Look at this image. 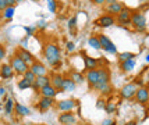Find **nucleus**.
I'll list each match as a JSON object with an SVG mask.
<instances>
[{
    "label": "nucleus",
    "instance_id": "obj_23",
    "mask_svg": "<svg viewBox=\"0 0 149 125\" xmlns=\"http://www.w3.org/2000/svg\"><path fill=\"white\" fill-rule=\"evenodd\" d=\"M84 64H85L86 71H88V70H96L97 66H99V63H97L96 59L89 57V56H85V54H84Z\"/></svg>",
    "mask_w": 149,
    "mask_h": 125
},
{
    "label": "nucleus",
    "instance_id": "obj_8",
    "mask_svg": "<svg viewBox=\"0 0 149 125\" xmlns=\"http://www.w3.org/2000/svg\"><path fill=\"white\" fill-rule=\"evenodd\" d=\"M58 122L61 125H77V117L72 111L61 113L58 115Z\"/></svg>",
    "mask_w": 149,
    "mask_h": 125
},
{
    "label": "nucleus",
    "instance_id": "obj_27",
    "mask_svg": "<svg viewBox=\"0 0 149 125\" xmlns=\"http://www.w3.org/2000/svg\"><path fill=\"white\" fill-rule=\"evenodd\" d=\"M14 14H15V7H6L4 10H3V18H6V20H11L14 17Z\"/></svg>",
    "mask_w": 149,
    "mask_h": 125
},
{
    "label": "nucleus",
    "instance_id": "obj_51",
    "mask_svg": "<svg viewBox=\"0 0 149 125\" xmlns=\"http://www.w3.org/2000/svg\"><path fill=\"white\" fill-rule=\"evenodd\" d=\"M148 104H149V99H148Z\"/></svg>",
    "mask_w": 149,
    "mask_h": 125
},
{
    "label": "nucleus",
    "instance_id": "obj_38",
    "mask_svg": "<svg viewBox=\"0 0 149 125\" xmlns=\"http://www.w3.org/2000/svg\"><path fill=\"white\" fill-rule=\"evenodd\" d=\"M75 24H77V17H72L71 20L68 21V26H70V29H74V28H75Z\"/></svg>",
    "mask_w": 149,
    "mask_h": 125
},
{
    "label": "nucleus",
    "instance_id": "obj_1",
    "mask_svg": "<svg viewBox=\"0 0 149 125\" xmlns=\"http://www.w3.org/2000/svg\"><path fill=\"white\" fill-rule=\"evenodd\" d=\"M43 54H45L46 61L52 67L58 66L61 61V52H60L58 45H56V43H52V42L46 43L43 47Z\"/></svg>",
    "mask_w": 149,
    "mask_h": 125
},
{
    "label": "nucleus",
    "instance_id": "obj_46",
    "mask_svg": "<svg viewBox=\"0 0 149 125\" xmlns=\"http://www.w3.org/2000/svg\"><path fill=\"white\" fill-rule=\"evenodd\" d=\"M145 60H146V63H149V53L146 54V57H145Z\"/></svg>",
    "mask_w": 149,
    "mask_h": 125
},
{
    "label": "nucleus",
    "instance_id": "obj_19",
    "mask_svg": "<svg viewBox=\"0 0 149 125\" xmlns=\"http://www.w3.org/2000/svg\"><path fill=\"white\" fill-rule=\"evenodd\" d=\"M39 93H40V96L42 97H50V99H54L56 96H57V90L53 88L50 84L49 85H46V86H43L40 90H39Z\"/></svg>",
    "mask_w": 149,
    "mask_h": 125
},
{
    "label": "nucleus",
    "instance_id": "obj_16",
    "mask_svg": "<svg viewBox=\"0 0 149 125\" xmlns=\"http://www.w3.org/2000/svg\"><path fill=\"white\" fill-rule=\"evenodd\" d=\"M14 75H15V73H14L13 67L10 66V64H7V63L0 64V77L3 79H10V78H13Z\"/></svg>",
    "mask_w": 149,
    "mask_h": 125
},
{
    "label": "nucleus",
    "instance_id": "obj_30",
    "mask_svg": "<svg viewBox=\"0 0 149 125\" xmlns=\"http://www.w3.org/2000/svg\"><path fill=\"white\" fill-rule=\"evenodd\" d=\"M17 86H18V89L24 90V89H31V88H32V84H31V82H28L26 79L21 78L18 81V84H17Z\"/></svg>",
    "mask_w": 149,
    "mask_h": 125
},
{
    "label": "nucleus",
    "instance_id": "obj_2",
    "mask_svg": "<svg viewBox=\"0 0 149 125\" xmlns=\"http://www.w3.org/2000/svg\"><path fill=\"white\" fill-rule=\"evenodd\" d=\"M8 64L13 67L14 73L18 74V75H24V74L29 70V66H28V64H26L22 59H19L17 54H14L13 57L10 59V63H8Z\"/></svg>",
    "mask_w": 149,
    "mask_h": 125
},
{
    "label": "nucleus",
    "instance_id": "obj_32",
    "mask_svg": "<svg viewBox=\"0 0 149 125\" xmlns=\"http://www.w3.org/2000/svg\"><path fill=\"white\" fill-rule=\"evenodd\" d=\"M130 59H135V54L130 52H125V53H120L118 54V61H125V60H130Z\"/></svg>",
    "mask_w": 149,
    "mask_h": 125
},
{
    "label": "nucleus",
    "instance_id": "obj_28",
    "mask_svg": "<svg viewBox=\"0 0 149 125\" xmlns=\"http://www.w3.org/2000/svg\"><path fill=\"white\" fill-rule=\"evenodd\" d=\"M14 104H15V102L13 99L6 100V103H4V111H6V114H11L14 111Z\"/></svg>",
    "mask_w": 149,
    "mask_h": 125
},
{
    "label": "nucleus",
    "instance_id": "obj_43",
    "mask_svg": "<svg viewBox=\"0 0 149 125\" xmlns=\"http://www.w3.org/2000/svg\"><path fill=\"white\" fill-rule=\"evenodd\" d=\"M25 31L28 32V36H31V33L33 32V28H28V26H25Z\"/></svg>",
    "mask_w": 149,
    "mask_h": 125
},
{
    "label": "nucleus",
    "instance_id": "obj_45",
    "mask_svg": "<svg viewBox=\"0 0 149 125\" xmlns=\"http://www.w3.org/2000/svg\"><path fill=\"white\" fill-rule=\"evenodd\" d=\"M125 125H136V121H128Z\"/></svg>",
    "mask_w": 149,
    "mask_h": 125
},
{
    "label": "nucleus",
    "instance_id": "obj_17",
    "mask_svg": "<svg viewBox=\"0 0 149 125\" xmlns=\"http://www.w3.org/2000/svg\"><path fill=\"white\" fill-rule=\"evenodd\" d=\"M123 7H124L123 3H120V1L114 0V1H111V3H109V4L106 6V11H107V14H111V15L116 17L117 14L123 10Z\"/></svg>",
    "mask_w": 149,
    "mask_h": 125
},
{
    "label": "nucleus",
    "instance_id": "obj_49",
    "mask_svg": "<svg viewBox=\"0 0 149 125\" xmlns=\"http://www.w3.org/2000/svg\"><path fill=\"white\" fill-rule=\"evenodd\" d=\"M15 1H17V3H21V1H24V0H15Z\"/></svg>",
    "mask_w": 149,
    "mask_h": 125
},
{
    "label": "nucleus",
    "instance_id": "obj_39",
    "mask_svg": "<svg viewBox=\"0 0 149 125\" xmlns=\"http://www.w3.org/2000/svg\"><path fill=\"white\" fill-rule=\"evenodd\" d=\"M92 3L95 6H103V4H106V0H92Z\"/></svg>",
    "mask_w": 149,
    "mask_h": 125
},
{
    "label": "nucleus",
    "instance_id": "obj_14",
    "mask_svg": "<svg viewBox=\"0 0 149 125\" xmlns=\"http://www.w3.org/2000/svg\"><path fill=\"white\" fill-rule=\"evenodd\" d=\"M54 104H56L54 99H50V97H40L38 102V104H36V107H38L39 111L45 113V111H47V110H50Z\"/></svg>",
    "mask_w": 149,
    "mask_h": 125
},
{
    "label": "nucleus",
    "instance_id": "obj_26",
    "mask_svg": "<svg viewBox=\"0 0 149 125\" xmlns=\"http://www.w3.org/2000/svg\"><path fill=\"white\" fill-rule=\"evenodd\" d=\"M70 79H72L75 84H82L85 81V75H82L81 73H78V71H72L71 75H70Z\"/></svg>",
    "mask_w": 149,
    "mask_h": 125
},
{
    "label": "nucleus",
    "instance_id": "obj_31",
    "mask_svg": "<svg viewBox=\"0 0 149 125\" xmlns=\"http://www.w3.org/2000/svg\"><path fill=\"white\" fill-rule=\"evenodd\" d=\"M88 45L93 49H100V43H99V38L97 36H91L89 39H88Z\"/></svg>",
    "mask_w": 149,
    "mask_h": 125
},
{
    "label": "nucleus",
    "instance_id": "obj_22",
    "mask_svg": "<svg viewBox=\"0 0 149 125\" xmlns=\"http://www.w3.org/2000/svg\"><path fill=\"white\" fill-rule=\"evenodd\" d=\"M14 114H17L18 117H26V115H29V108L22 106L21 103H15L14 104Z\"/></svg>",
    "mask_w": 149,
    "mask_h": 125
},
{
    "label": "nucleus",
    "instance_id": "obj_18",
    "mask_svg": "<svg viewBox=\"0 0 149 125\" xmlns=\"http://www.w3.org/2000/svg\"><path fill=\"white\" fill-rule=\"evenodd\" d=\"M85 81L89 84V86H95L99 82V74H97V68L96 70H88L85 74Z\"/></svg>",
    "mask_w": 149,
    "mask_h": 125
},
{
    "label": "nucleus",
    "instance_id": "obj_5",
    "mask_svg": "<svg viewBox=\"0 0 149 125\" xmlns=\"http://www.w3.org/2000/svg\"><path fill=\"white\" fill-rule=\"evenodd\" d=\"M131 15H132V11H131L128 7H123V10L116 15V22L120 24L121 26L124 25H130L131 24Z\"/></svg>",
    "mask_w": 149,
    "mask_h": 125
},
{
    "label": "nucleus",
    "instance_id": "obj_24",
    "mask_svg": "<svg viewBox=\"0 0 149 125\" xmlns=\"http://www.w3.org/2000/svg\"><path fill=\"white\" fill-rule=\"evenodd\" d=\"M97 74H99V82H110V71L106 67L99 68Z\"/></svg>",
    "mask_w": 149,
    "mask_h": 125
},
{
    "label": "nucleus",
    "instance_id": "obj_20",
    "mask_svg": "<svg viewBox=\"0 0 149 125\" xmlns=\"http://www.w3.org/2000/svg\"><path fill=\"white\" fill-rule=\"evenodd\" d=\"M136 61L135 59H130V60H125V61H121L120 63V70L123 73H131L134 68H135Z\"/></svg>",
    "mask_w": 149,
    "mask_h": 125
},
{
    "label": "nucleus",
    "instance_id": "obj_33",
    "mask_svg": "<svg viewBox=\"0 0 149 125\" xmlns=\"http://www.w3.org/2000/svg\"><path fill=\"white\" fill-rule=\"evenodd\" d=\"M22 78L26 79L28 82L33 84V82H35V79H36V77H35V74H33L32 71H31V70H28V71H26V73L24 74V75H22Z\"/></svg>",
    "mask_w": 149,
    "mask_h": 125
},
{
    "label": "nucleus",
    "instance_id": "obj_15",
    "mask_svg": "<svg viewBox=\"0 0 149 125\" xmlns=\"http://www.w3.org/2000/svg\"><path fill=\"white\" fill-rule=\"evenodd\" d=\"M50 84V77L49 75H42V77H36L35 82L32 84V89L33 90H40L43 86L49 85Z\"/></svg>",
    "mask_w": 149,
    "mask_h": 125
},
{
    "label": "nucleus",
    "instance_id": "obj_10",
    "mask_svg": "<svg viewBox=\"0 0 149 125\" xmlns=\"http://www.w3.org/2000/svg\"><path fill=\"white\" fill-rule=\"evenodd\" d=\"M134 97H135L136 103H139V104H142V106H146L148 104V99H149V90L145 88V86L138 88Z\"/></svg>",
    "mask_w": 149,
    "mask_h": 125
},
{
    "label": "nucleus",
    "instance_id": "obj_21",
    "mask_svg": "<svg viewBox=\"0 0 149 125\" xmlns=\"http://www.w3.org/2000/svg\"><path fill=\"white\" fill-rule=\"evenodd\" d=\"M96 92L99 93H111L110 82H97L95 86H92Z\"/></svg>",
    "mask_w": 149,
    "mask_h": 125
},
{
    "label": "nucleus",
    "instance_id": "obj_48",
    "mask_svg": "<svg viewBox=\"0 0 149 125\" xmlns=\"http://www.w3.org/2000/svg\"><path fill=\"white\" fill-rule=\"evenodd\" d=\"M111 1H114V0H106V4H109V3H111Z\"/></svg>",
    "mask_w": 149,
    "mask_h": 125
},
{
    "label": "nucleus",
    "instance_id": "obj_41",
    "mask_svg": "<svg viewBox=\"0 0 149 125\" xmlns=\"http://www.w3.org/2000/svg\"><path fill=\"white\" fill-rule=\"evenodd\" d=\"M6 4H7V7H14L17 4V1L15 0H6Z\"/></svg>",
    "mask_w": 149,
    "mask_h": 125
},
{
    "label": "nucleus",
    "instance_id": "obj_11",
    "mask_svg": "<svg viewBox=\"0 0 149 125\" xmlns=\"http://www.w3.org/2000/svg\"><path fill=\"white\" fill-rule=\"evenodd\" d=\"M15 54L18 56L19 59H22L24 61H25L28 66H31V64H33L36 60H35V57H33L32 53H29L26 49H24V47H18L17 50H15Z\"/></svg>",
    "mask_w": 149,
    "mask_h": 125
},
{
    "label": "nucleus",
    "instance_id": "obj_47",
    "mask_svg": "<svg viewBox=\"0 0 149 125\" xmlns=\"http://www.w3.org/2000/svg\"><path fill=\"white\" fill-rule=\"evenodd\" d=\"M145 88H146V89H148V90H149V81H148V82H146V84H145Z\"/></svg>",
    "mask_w": 149,
    "mask_h": 125
},
{
    "label": "nucleus",
    "instance_id": "obj_3",
    "mask_svg": "<svg viewBox=\"0 0 149 125\" xmlns=\"http://www.w3.org/2000/svg\"><path fill=\"white\" fill-rule=\"evenodd\" d=\"M97 38H99V43H100V49H103L104 52L107 53H111V54H116L117 53V47L116 45L111 42V39L109 36H106V35H97Z\"/></svg>",
    "mask_w": 149,
    "mask_h": 125
},
{
    "label": "nucleus",
    "instance_id": "obj_29",
    "mask_svg": "<svg viewBox=\"0 0 149 125\" xmlns=\"http://www.w3.org/2000/svg\"><path fill=\"white\" fill-rule=\"evenodd\" d=\"M116 103L113 102V100H109L106 104H104V110H106V113L107 114H114L116 113Z\"/></svg>",
    "mask_w": 149,
    "mask_h": 125
},
{
    "label": "nucleus",
    "instance_id": "obj_13",
    "mask_svg": "<svg viewBox=\"0 0 149 125\" xmlns=\"http://www.w3.org/2000/svg\"><path fill=\"white\" fill-rule=\"evenodd\" d=\"M29 70L32 71L33 74H35V77H42V75H47V68H46V66L43 64V63H40V61H35L33 64H31L29 66Z\"/></svg>",
    "mask_w": 149,
    "mask_h": 125
},
{
    "label": "nucleus",
    "instance_id": "obj_50",
    "mask_svg": "<svg viewBox=\"0 0 149 125\" xmlns=\"http://www.w3.org/2000/svg\"><path fill=\"white\" fill-rule=\"evenodd\" d=\"M39 125H45V124H39Z\"/></svg>",
    "mask_w": 149,
    "mask_h": 125
},
{
    "label": "nucleus",
    "instance_id": "obj_40",
    "mask_svg": "<svg viewBox=\"0 0 149 125\" xmlns=\"http://www.w3.org/2000/svg\"><path fill=\"white\" fill-rule=\"evenodd\" d=\"M7 7L6 4V0H0V13H3V10Z\"/></svg>",
    "mask_w": 149,
    "mask_h": 125
},
{
    "label": "nucleus",
    "instance_id": "obj_25",
    "mask_svg": "<svg viewBox=\"0 0 149 125\" xmlns=\"http://www.w3.org/2000/svg\"><path fill=\"white\" fill-rule=\"evenodd\" d=\"M77 88V84L70 78H64V84H63V90L61 92H74Z\"/></svg>",
    "mask_w": 149,
    "mask_h": 125
},
{
    "label": "nucleus",
    "instance_id": "obj_34",
    "mask_svg": "<svg viewBox=\"0 0 149 125\" xmlns=\"http://www.w3.org/2000/svg\"><path fill=\"white\" fill-rule=\"evenodd\" d=\"M47 7H49V10H50L52 13H56V10H57V3H56L54 0H47Z\"/></svg>",
    "mask_w": 149,
    "mask_h": 125
},
{
    "label": "nucleus",
    "instance_id": "obj_6",
    "mask_svg": "<svg viewBox=\"0 0 149 125\" xmlns=\"http://www.w3.org/2000/svg\"><path fill=\"white\" fill-rule=\"evenodd\" d=\"M57 108L60 110L61 113H65V111H72L74 108L78 107V100L75 99H64V100H60L56 103Z\"/></svg>",
    "mask_w": 149,
    "mask_h": 125
},
{
    "label": "nucleus",
    "instance_id": "obj_44",
    "mask_svg": "<svg viewBox=\"0 0 149 125\" xmlns=\"http://www.w3.org/2000/svg\"><path fill=\"white\" fill-rule=\"evenodd\" d=\"M4 93H6V89H4V88L1 86V88H0V96H3Z\"/></svg>",
    "mask_w": 149,
    "mask_h": 125
},
{
    "label": "nucleus",
    "instance_id": "obj_42",
    "mask_svg": "<svg viewBox=\"0 0 149 125\" xmlns=\"http://www.w3.org/2000/svg\"><path fill=\"white\" fill-rule=\"evenodd\" d=\"M104 104H106V102H104L103 99H99V100H97L96 107H97V108H100V107H104Z\"/></svg>",
    "mask_w": 149,
    "mask_h": 125
},
{
    "label": "nucleus",
    "instance_id": "obj_4",
    "mask_svg": "<svg viewBox=\"0 0 149 125\" xmlns=\"http://www.w3.org/2000/svg\"><path fill=\"white\" fill-rule=\"evenodd\" d=\"M136 31H143L146 28V17L142 13H132L131 15V24Z\"/></svg>",
    "mask_w": 149,
    "mask_h": 125
},
{
    "label": "nucleus",
    "instance_id": "obj_36",
    "mask_svg": "<svg viewBox=\"0 0 149 125\" xmlns=\"http://www.w3.org/2000/svg\"><path fill=\"white\" fill-rule=\"evenodd\" d=\"M6 57V46L4 45H0V63H1V60Z\"/></svg>",
    "mask_w": 149,
    "mask_h": 125
},
{
    "label": "nucleus",
    "instance_id": "obj_7",
    "mask_svg": "<svg viewBox=\"0 0 149 125\" xmlns=\"http://www.w3.org/2000/svg\"><path fill=\"white\" fill-rule=\"evenodd\" d=\"M136 89H138V86H136L134 82H130V84H127V85H124L123 88H121L120 95H121L123 99L131 100V99H134V96H135V93H136Z\"/></svg>",
    "mask_w": 149,
    "mask_h": 125
},
{
    "label": "nucleus",
    "instance_id": "obj_35",
    "mask_svg": "<svg viewBox=\"0 0 149 125\" xmlns=\"http://www.w3.org/2000/svg\"><path fill=\"white\" fill-rule=\"evenodd\" d=\"M65 49H67L68 53H72L75 50V45H74L72 42H67V43H65Z\"/></svg>",
    "mask_w": 149,
    "mask_h": 125
},
{
    "label": "nucleus",
    "instance_id": "obj_37",
    "mask_svg": "<svg viewBox=\"0 0 149 125\" xmlns=\"http://www.w3.org/2000/svg\"><path fill=\"white\" fill-rule=\"evenodd\" d=\"M100 125H117V124H116V121H114L113 118H106V119L102 121V124Z\"/></svg>",
    "mask_w": 149,
    "mask_h": 125
},
{
    "label": "nucleus",
    "instance_id": "obj_12",
    "mask_svg": "<svg viewBox=\"0 0 149 125\" xmlns=\"http://www.w3.org/2000/svg\"><path fill=\"white\" fill-rule=\"evenodd\" d=\"M63 84H64V77H63L61 74L54 73L50 75V85H52L58 93L63 90Z\"/></svg>",
    "mask_w": 149,
    "mask_h": 125
},
{
    "label": "nucleus",
    "instance_id": "obj_9",
    "mask_svg": "<svg viewBox=\"0 0 149 125\" xmlns=\"http://www.w3.org/2000/svg\"><path fill=\"white\" fill-rule=\"evenodd\" d=\"M114 24H116V17L111 15V14H103L96 21V25L100 26V28H109V26L114 25Z\"/></svg>",
    "mask_w": 149,
    "mask_h": 125
}]
</instances>
